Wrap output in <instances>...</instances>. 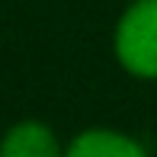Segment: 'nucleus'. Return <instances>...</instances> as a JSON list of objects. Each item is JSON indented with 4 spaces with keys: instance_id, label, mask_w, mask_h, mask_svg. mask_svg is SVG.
<instances>
[{
    "instance_id": "nucleus-2",
    "label": "nucleus",
    "mask_w": 157,
    "mask_h": 157,
    "mask_svg": "<svg viewBox=\"0 0 157 157\" xmlns=\"http://www.w3.org/2000/svg\"><path fill=\"white\" fill-rule=\"evenodd\" d=\"M0 157H64V147L45 122L26 119L6 128L0 138Z\"/></svg>"
},
{
    "instance_id": "nucleus-1",
    "label": "nucleus",
    "mask_w": 157,
    "mask_h": 157,
    "mask_svg": "<svg viewBox=\"0 0 157 157\" xmlns=\"http://www.w3.org/2000/svg\"><path fill=\"white\" fill-rule=\"evenodd\" d=\"M112 52L132 77L157 80V0H135L116 23Z\"/></svg>"
},
{
    "instance_id": "nucleus-3",
    "label": "nucleus",
    "mask_w": 157,
    "mask_h": 157,
    "mask_svg": "<svg viewBox=\"0 0 157 157\" xmlns=\"http://www.w3.org/2000/svg\"><path fill=\"white\" fill-rule=\"evenodd\" d=\"M64 157H147V151L125 132L116 128H87L74 135L64 147Z\"/></svg>"
}]
</instances>
